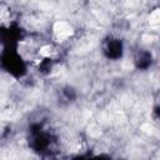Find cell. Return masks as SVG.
I'll list each match as a JSON object with an SVG mask.
<instances>
[{"label":"cell","mask_w":160,"mask_h":160,"mask_svg":"<svg viewBox=\"0 0 160 160\" xmlns=\"http://www.w3.org/2000/svg\"><path fill=\"white\" fill-rule=\"evenodd\" d=\"M102 52L108 59H111V60L120 59L124 52L122 41L119 38H114V36L108 38L102 42Z\"/></svg>","instance_id":"6da1fadb"},{"label":"cell","mask_w":160,"mask_h":160,"mask_svg":"<svg viewBox=\"0 0 160 160\" xmlns=\"http://www.w3.org/2000/svg\"><path fill=\"white\" fill-rule=\"evenodd\" d=\"M135 65L138 69H148L151 64H152V56L151 52L148 50H142L140 49V51L136 54L135 60H134Z\"/></svg>","instance_id":"7a4b0ae2"}]
</instances>
